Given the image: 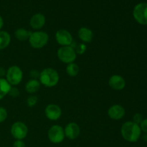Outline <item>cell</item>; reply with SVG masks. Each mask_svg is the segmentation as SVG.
Instances as JSON below:
<instances>
[{
	"instance_id": "8992f818",
	"label": "cell",
	"mask_w": 147,
	"mask_h": 147,
	"mask_svg": "<svg viewBox=\"0 0 147 147\" xmlns=\"http://www.w3.org/2000/svg\"><path fill=\"white\" fill-rule=\"evenodd\" d=\"M47 137L49 141L55 144L62 143L65 138L64 129L60 125H53L47 131Z\"/></svg>"
},
{
	"instance_id": "ac0fdd59",
	"label": "cell",
	"mask_w": 147,
	"mask_h": 147,
	"mask_svg": "<svg viewBox=\"0 0 147 147\" xmlns=\"http://www.w3.org/2000/svg\"><path fill=\"white\" fill-rule=\"evenodd\" d=\"M11 42V36L6 31H0V50L6 49Z\"/></svg>"
},
{
	"instance_id": "d4e9b609",
	"label": "cell",
	"mask_w": 147,
	"mask_h": 147,
	"mask_svg": "<svg viewBox=\"0 0 147 147\" xmlns=\"http://www.w3.org/2000/svg\"><path fill=\"white\" fill-rule=\"evenodd\" d=\"M143 116H142L141 113H136V114H134V116H133V121H132L134 122L135 123H136V124L139 125L141 123V122L143 121Z\"/></svg>"
},
{
	"instance_id": "83f0119b",
	"label": "cell",
	"mask_w": 147,
	"mask_h": 147,
	"mask_svg": "<svg viewBox=\"0 0 147 147\" xmlns=\"http://www.w3.org/2000/svg\"><path fill=\"white\" fill-rule=\"evenodd\" d=\"M12 147H26V144L23 140H15L13 143Z\"/></svg>"
},
{
	"instance_id": "4316f807",
	"label": "cell",
	"mask_w": 147,
	"mask_h": 147,
	"mask_svg": "<svg viewBox=\"0 0 147 147\" xmlns=\"http://www.w3.org/2000/svg\"><path fill=\"white\" fill-rule=\"evenodd\" d=\"M40 72H39L37 70H32L30 73L31 79H35V80H38L39 77H40Z\"/></svg>"
},
{
	"instance_id": "8fae6325",
	"label": "cell",
	"mask_w": 147,
	"mask_h": 147,
	"mask_svg": "<svg viewBox=\"0 0 147 147\" xmlns=\"http://www.w3.org/2000/svg\"><path fill=\"white\" fill-rule=\"evenodd\" d=\"M65 136L70 140L78 139L80 134V128L77 123L70 122L67 123L64 129Z\"/></svg>"
},
{
	"instance_id": "3957f363",
	"label": "cell",
	"mask_w": 147,
	"mask_h": 147,
	"mask_svg": "<svg viewBox=\"0 0 147 147\" xmlns=\"http://www.w3.org/2000/svg\"><path fill=\"white\" fill-rule=\"evenodd\" d=\"M30 46L34 49H41L47 45L49 41V35L43 31H35L32 32L28 40Z\"/></svg>"
},
{
	"instance_id": "f546056e",
	"label": "cell",
	"mask_w": 147,
	"mask_h": 147,
	"mask_svg": "<svg viewBox=\"0 0 147 147\" xmlns=\"http://www.w3.org/2000/svg\"><path fill=\"white\" fill-rule=\"evenodd\" d=\"M3 26H4V20H3V18L1 17V16H0V31H1V30L2 29Z\"/></svg>"
},
{
	"instance_id": "6da1fadb",
	"label": "cell",
	"mask_w": 147,
	"mask_h": 147,
	"mask_svg": "<svg viewBox=\"0 0 147 147\" xmlns=\"http://www.w3.org/2000/svg\"><path fill=\"white\" fill-rule=\"evenodd\" d=\"M121 134L125 141L130 143H135L142 136V130L139 125L133 121H126L121 128Z\"/></svg>"
},
{
	"instance_id": "5b68a950",
	"label": "cell",
	"mask_w": 147,
	"mask_h": 147,
	"mask_svg": "<svg viewBox=\"0 0 147 147\" xmlns=\"http://www.w3.org/2000/svg\"><path fill=\"white\" fill-rule=\"evenodd\" d=\"M6 80L11 86L20 84L23 78V72L17 65H12L9 67L6 73Z\"/></svg>"
},
{
	"instance_id": "44dd1931",
	"label": "cell",
	"mask_w": 147,
	"mask_h": 147,
	"mask_svg": "<svg viewBox=\"0 0 147 147\" xmlns=\"http://www.w3.org/2000/svg\"><path fill=\"white\" fill-rule=\"evenodd\" d=\"M72 47L74 48L76 54L80 55L84 54V53L86 52V50H87V46L86 45L85 43H83V42L79 43V44H76V43L75 42V45L73 46Z\"/></svg>"
},
{
	"instance_id": "7a4b0ae2",
	"label": "cell",
	"mask_w": 147,
	"mask_h": 147,
	"mask_svg": "<svg viewBox=\"0 0 147 147\" xmlns=\"http://www.w3.org/2000/svg\"><path fill=\"white\" fill-rule=\"evenodd\" d=\"M39 81L40 84L47 88H53L57 85L60 80V76L56 70L52 67H47L40 72Z\"/></svg>"
},
{
	"instance_id": "f1b7e54d",
	"label": "cell",
	"mask_w": 147,
	"mask_h": 147,
	"mask_svg": "<svg viewBox=\"0 0 147 147\" xmlns=\"http://www.w3.org/2000/svg\"><path fill=\"white\" fill-rule=\"evenodd\" d=\"M7 70L2 67H0V78H4V76H6Z\"/></svg>"
},
{
	"instance_id": "5bb4252c",
	"label": "cell",
	"mask_w": 147,
	"mask_h": 147,
	"mask_svg": "<svg viewBox=\"0 0 147 147\" xmlns=\"http://www.w3.org/2000/svg\"><path fill=\"white\" fill-rule=\"evenodd\" d=\"M46 22V18L44 14L41 13H37L32 16L30 20V25L33 30L39 31L45 26Z\"/></svg>"
},
{
	"instance_id": "484cf974",
	"label": "cell",
	"mask_w": 147,
	"mask_h": 147,
	"mask_svg": "<svg viewBox=\"0 0 147 147\" xmlns=\"http://www.w3.org/2000/svg\"><path fill=\"white\" fill-rule=\"evenodd\" d=\"M139 126H140L142 132H144V134H147V119H143V121L139 124Z\"/></svg>"
},
{
	"instance_id": "4fadbf2b",
	"label": "cell",
	"mask_w": 147,
	"mask_h": 147,
	"mask_svg": "<svg viewBox=\"0 0 147 147\" xmlns=\"http://www.w3.org/2000/svg\"><path fill=\"white\" fill-rule=\"evenodd\" d=\"M109 85L113 90H122L126 87V80L119 75H113L109 78Z\"/></svg>"
},
{
	"instance_id": "277c9868",
	"label": "cell",
	"mask_w": 147,
	"mask_h": 147,
	"mask_svg": "<svg viewBox=\"0 0 147 147\" xmlns=\"http://www.w3.org/2000/svg\"><path fill=\"white\" fill-rule=\"evenodd\" d=\"M57 55L59 60L63 63L69 64L74 63L77 57V54L74 48L71 46H63L57 50Z\"/></svg>"
},
{
	"instance_id": "ffe728a7",
	"label": "cell",
	"mask_w": 147,
	"mask_h": 147,
	"mask_svg": "<svg viewBox=\"0 0 147 147\" xmlns=\"http://www.w3.org/2000/svg\"><path fill=\"white\" fill-rule=\"evenodd\" d=\"M65 71L66 73L70 77H76L80 72V67L75 63H69L66 66Z\"/></svg>"
},
{
	"instance_id": "cb8c5ba5",
	"label": "cell",
	"mask_w": 147,
	"mask_h": 147,
	"mask_svg": "<svg viewBox=\"0 0 147 147\" xmlns=\"http://www.w3.org/2000/svg\"><path fill=\"white\" fill-rule=\"evenodd\" d=\"M8 95H9L12 98H17L20 96V90L15 86H11Z\"/></svg>"
},
{
	"instance_id": "603a6c76",
	"label": "cell",
	"mask_w": 147,
	"mask_h": 147,
	"mask_svg": "<svg viewBox=\"0 0 147 147\" xmlns=\"http://www.w3.org/2000/svg\"><path fill=\"white\" fill-rule=\"evenodd\" d=\"M7 116H8V113H7V111L6 110L5 108L0 106V123L5 121Z\"/></svg>"
},
{
	"instance_id": "52a82bcc",
	"label": "cell",
	"mask_w": 147,
	"mask_h": 147,
	"mask_svg": "<svg viewBox=\"0 0 147 147\" xmlns=\"http://www.w3.org/2000/svg\"><path fill=\"white\" fill-rule=\"evenodd\" d=\"M133 17L137 23L147 25V3L141 2L136 4L133 10Z\"/></svg>"
},
{
	"instance_id": "9c48e42d",
	"label": "cell",
	"mask_w": 147,
	"mask_h": 147,
	"mask_svg": "<svg viewBox=\"0 0 147 147\" xmlns=\"http://www.w3.org/2000/svg\"><path fill=\"white\" fill-rule=\"evenodd\" d=\"M55 40L61 47L63 46H70L73 42V36L70 32L64 29L57 30L55 33Z\"/></svg>"
},
{
	"instance_id": "2e32d148",
	"label": "cell",
	"mask_w": 147,
	"mask_h": 147,
	"mask_svg": "<svg viewBox=\"0 0 147 147\" xmlns=\"http://www.w3.org/2000/svg\"><path fill=\"white\" fill-rule=\"evenodd\" d=\"M40 86H41V84H40L39 80L30 79L25 84V90L28 93L34 94L40 90Z\"/></svg>"
},
{
	"instance_id": "7c38bea8",
	"label": "cell",
	"mask_w": 147,
	"mask_h": 147,
	"mask_svg": "<svg viewBox=\"0 0 147 147\" xmlns=\"http://www.w3.org/2000/svg\"><path fill=\"white\" fill-rule=\"evenodd\" d=\"M126 114L125 109L119 104H115L111 106L108 110V116L114 121H119L123 119Z\"/></svg>"
},
{
	"instance_id": "9a60e30c",
	"label": "cell",
	"mask_w": 147,
	"mask_h": 147,
	"mask_svg": "<svg viewBox=\"0 0 147 147\" xmlns=\"http://www.w3.org/2000/svg\"><path fill=\"white\" fill-rule=\"evenodd\" d=\"M78 35L79 39L85 44L91 42L93 39V31L88 27H83L79 29L78 32Z\"/></svg>"
},
{
	"instance_id": "30bf717a",
	"label": "cell",
	"mask_w": 147,
	"mask_h": 147,
	"mask_svg": "<svg viewBox=\"0 0 147 147\" xmlns=\"http://www.w3.org/2000/svg\"><path fill=\"white\" fill-rule=\"evenodd\" d=\"M45 115L50 121H57L61 117L62 110L58 105L50 103L45 109Z\"/></svg>"
},
{
	"instance_id": "ba28073f",
	"label": "cell",
	"mask_w": 147,
	"mask_h": 147,
	"mask_svg": "<svg viewBox=\"0 0 147 147\" xmlns=\"http://www.w3.org/2000/svg\"><path fill=\"white\" fill-rule=\"evenodd\" d=\"M28 127L22 121H17L13 123L10 129V133L16 140H23L28 134Z\"/></svg>"
},
{
	"instance_id": "7402d4cb",
	"label": "cell",
	"mask_w": 147,
	"mask_h": 147,
	"mask_svg": "<svg viewBox=\"0 0 147 147\" xmlns=\"http://www.w3.org/2000/svg\"><path fill=\"white\" fill-rule=\"evenodd\" d=\"M37 101H38V98H37V96L32 95V96H30L27 98V100H26V103H27V105L29 107L32 108L34 107L37 104Z\"/></svg>"
},
{
	"instance_id": "e0dca14e",
	"label": "cell",
	"mask_w": 147,
	"mask_h": 147,
	"mask_svg": "<svg viewBox=\"0 0 147 147\" xmlns=\"http://www.w3.org/2000/svg\"><path fill=\"white\" fill-rule=\"evenodd\" d=\"M32 32L25 30L24 28H19L14 32V36L19 41L24 42L29 40Z\"/></svg>"
},
{
	"instance_id": "d6986e66",
	"label": "cell",
	"mask_w": 147,
	"mask_h": 147,
	"mask_svg": "<svg viewBox=\"0 0 147 147\" xmlns=\"http://www.w3.org/2000/svg\"><path fill=\"white\" fill-rule=\"evenodd\" d=\"M11 86L5 78H0V100L9 94Z\"/></svg>"
},
{
	"instance_id": "4dcf8cb0",
	"label": "cell",
	"mask_w": 147,
	"mask_h": 147,
	"mask_svg": "<svg viewBox=\"0 0 147 147\" xmlns=\"http://www.w3.org/2000/svg\"><path fill=\"white\" fill-rule=\"evenodd\" d=\"M142 138H143V139L145 142H147V134H145L142 136Z\"/></svg>"
}]
</instances>
